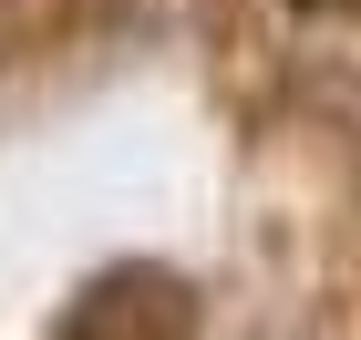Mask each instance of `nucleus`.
<instances>
[{
  "mask_svg": "<svg viewBox=\"0 0 361 340\" xmlns=\"http://www.w3.org/2000/svg\"><path fill=\"white\" fill-rule=\"evenodd\" d=\"M196 330V299H186V279L176 268H104V279L62 310V330L52 340H186Z\"/></svg>",
  "mask_w": 361,
  "mask_h": 340,
  "instance_id": "nucleus-1",
  "label": "nucleus"
}]
</instances>
